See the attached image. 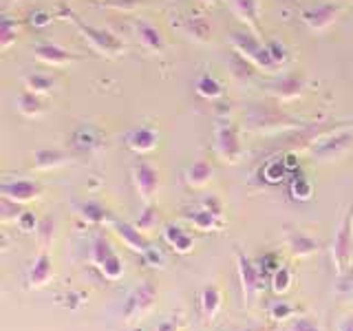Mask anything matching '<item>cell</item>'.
Instances as JSON below:
<instances>
[{"label": "cell", "instance_id": "6da1fadb", "mask_svg": "<svg viewBox=\"0 0 353 331\" xmlns=\"http://www.w3.org/2000/svg\"><path fill=\"white\" fill-rule=\"evenodd\" d=\"M60 18L69 20L71 25L77 29V33H80V36L88 42V47H91L95 53L102 55V58H110V60H113V58H119V55L126 51V44L121 42L113 31L88 25V22H84L69 7H60Z\"/></svg>", "mask_w": 353, "mask_h": 331}, {"label": "cell", "instance_id": "7a4b0ae2", "mask_svg": "<svg viewBox=\"0 0 353 331\" xmlns=\"http://www.w3.org/2000/svg\"><path fill=\"white\" fill-rule=\"evenodd\" d=\"M331 261H334V270L338 276L349 274L353 263V203L336 228L334 243H331Z\"/></svg>", "mask_w": 353, "mask_h": 331}, {"label": "cell", "instance_id": "3957f363", "mask_svg": "<svg viewBox=\"0 0 353 331\" xmlns=\"http://www.w3.org/2000/svg\"><path fill=\"white\" fill-rule=\"evenodd\" d=\"M230 44H232V51L243 55V58H245L248 62H252L256 69H263V71H279L281 69V66L274 62L270 47L261 42V38L256 36V33L236 31V33H232Z\"/></svg>", "mask_w": 353, "mask_h": 331}, {"label": "cell", "instance_id": "277c9868", "mask_svg": "<svg viewBox=\"0 0 353 331\" xmlns=\"http://www.w3.org/2000/svg\"><path fill=\"white\" fill-rule=\"evenodd\" d=\"M248 124L256 132H279L298 126L301 121L290 117L279 106H265V104H254L248 113Z\"/></svg>", "mask_w": 353, "mask_h": 331}, {"label": "cell", "instance_id": "5b68a950", "mask_svg": "<svg viewBox=\"0 0 353 331\" xmlns=\"http://www.w3.org/2000/svg\"><path fill=\"white\" fill-rule=\"evenodd\" d=\"M154 301H157V285L152 281L139 283L126 298L124 314H121L124 316V323L132 325V323H137V320L146 318L152 312Z\"/></svg>", "mask_w": 353, "mask_h": 331}, {"label": "cell", "instance_id": "8992f818", "mask_svg": "<svg viewBox=\"0 0 353 331\" xmlns=\"http://www.w3.org/2000/svg\"><path fill=\"white\" fill-rule=\"evenodd\" d=\"M214 141H216V154L223 163H239L245 154L241 141L239 126L232 121H219L214 128Z\"/></svg>", "mask_w": 353, "mask_h": 331}, {"label": "cell", "instance_id": "52a82bcc", "mask_svg": "<svg viewBox=\"0 0 353 331\" xmlns=\"http://www.w3.org/2000/svg\"><path fill=\"white\" fill-rule=\"evenodd\" d=\"M351 141H353V132L347 126V128H340L336 132H331V135L323 137L320 141H316L309 150H312V154L318 161H334V159L345 157L351 148Z\"/></svg>", "mask_w": 353, "mask_h": 331}, {"label": "cell", "instance_id": "ba28073f", "mask_svg": "<svg viewBox=\"0 0 353 331\" xmlns=\"http://www.w3.org/2000/svg\"><path fill=\"white\" fill-rule=\"evenodd\" d=\"M236 265H239V281L243 287V298H245V305L254 303L256 298L263 294V274L259 270V265H254L245 254L236 250Z\"/></svg>", "mask_w": 353, "mask_h": 331}, {"label": "cell", "instance_id": "9c48e42d", "mask_svg": "<svg viewBox=\"0 0 353 331\" xmlns=\"http://www.w3.org/2000/svg\"><path fill=\"white\" fill-rule=\"evenodd\" d=\"M130 177H132V185H135L137 194L141 197V201L152 203V199L159 192V185H161L159 170L146 161H139V163L132 166Z\"/></svg>", "mask_w": 353, "mask_h": 331}, {"label": "cell", "instance_id": "30bf717a", "mask_svg": "<svg viewBox=\"0 0 353 331\" xmlns=\"http://www.w3.org/2000/svg\"><path fill=\"white\" fill-rule=\"evenodd\" d=\"M342 7L338 3H325L320 7H312V9H303L301 11V20L305 22V27L309 31H327L329 27L336 25V20L340 16Z\"/></svg>", "mask_w": 353, "mask_h": 331}, {"label": "cell", "instance_id": "8fae6325", "mask_svg": "<svg viewBox=\"0 0 353 331\" xmlns=\"http://www.w3.org/2000/svg\"><path fill=\"white\" fill-rule=\"evenodd\" d=\"M309 86V80L305 73H290L279 77L272 86L270 93L276 97V102H294V99L301 97Z\"/></svg>", "mask_w": 353, "mask_h": 331}, {"label": "cell", "instance_id": "7c38bea8", "mask_svg": "<svg viewBox=\"0 0 353 331\" xmlns=\"http://www.w3.org/2000/svg\"><path fill=\"white\" fill-rule=\"evenodd\" d=\"M33 53H36V58L40 62H44L47 66H55V69H62V66H69L73 62H82L84 60L82 55L71 53V51H66V49L58 47V44H51V42L36 44Z\"/></svg>", "mask_w": 353, "mask_h": 331}, {"label": "cell", "instance_id": "4fadbf2b", "mask_svg": "<svg viewBox=\"0 0 353 331\" xmlns=\"http://www.w3.org/2000/svg\"><path fill=\"white\" fill-rule=\"evenodd\" d=\"M51 281H53V261L49 257V252L42 250L27 270V290H40V287L49 285Z\"/></svg>", "mask_w": 353, "mask_h": 331}, {"label": "cell", "instance_id": "5bb4252c", "mask_svg": "<svg viewBox=\"0 0 353 331\" xmlns=\"http://www.w3.org/2000/svg\"><path fill=\"white\" fill-rule=\"evenodd\" d=\"M228 3H230L232 11H234V16L241 22H245L248 29L261 38L263 27H261V3L259 0H228Z\"/></svg>", "mask_w": 353, "mask_h": 331}, {"label": "cell", "instance_id": "9a60e30c", "mask_svg": "<svg viewBox=\"0 0 353 331\" xmlns=\"http://www.w3.org/2000/svg\"><path fill=\"white\" fill-rule=\"evenodd\" d=\"M113 232L115 234L124 241V245L130 248L132 252H137V254H146L152 245H150V241L148 237L143 234V232L135 225V223H124V221H115L113 225Z\"/></svg>", "mask_w": 353, "mask_h": 331}, {"label": "cell", "instance_id": "2e32d148", "mask_svg": "<svg viewBox=\"0 0 353 331\" xmlns=\"http://www.w3.org/2000/svg\"><path fill=\"white\" fill-rule=\"evenodd\" d=\"M0 194L11 199V201H18V203H29L33 199H38L42 194V188L36 181H27V179H20V181H5L0 185Z\"/></svg>", "mask_w": 353, "mask_h": 331}, {"label": "cell", "instance_id": "e0dca14e", "mask_svg": "<svg viewBox=\"0 0 353 331\" xmlns=\"http://www.w3.org/2000/svg\"><path fill=\"white\" fill-rule=\"evenodd\" d=\"M69 163V152L58 150V148H40L33 152V161L31 168L33 170H55L62 168V166Z\"/></svg>", "mask_w": 353, "mask_h": 331}, {"label": "cell", "instance_id": "ac0fdd59", "mask_svg": "<svg viewBox=\"0 0 353 331\" xmlns=\"http://www.w3.org/2000/svg\"><path fill=\"white\" fill-rule=\"evenodd\" d=\"M132 27H135V33L141 42L143 49H148L152 53H161L165 49V40L161 36V31L150 25V22H143V20H135L132 22Z\"/></svg>", "mask_w": 353, "mask_h": 331}, {"label": "cell", "instance_id": "d6986e66", "mask_svg": "<svg viewBox=\"0 0 353 331\" xmlns=\"http://www.w3.org/2000/svg\"><path fill=\"white\" fill-rule=\"evenodd\" d=\"M157 132H154L152 128H135V130H130L128 135H126V148H130L132 152H137V154H146L150 150L157 148Z\"/></svg>", "mask_w": 353, "mask_h": 331}, {"label": "cell", "instance_id": "ffe728a7", "mask_svg": "<svg viewBox=\"0 0 353 331\" xmlns=\"http://www.w3.org/2000/svg\"><path fill=\"white\" fill-rule=\"evenodd\" d=\"M163 241L168 243V248L176 254H190L194 250V237L188 234L181 225L168 223L163 228Z\"/></svg>", "mask_w": 353, "mask_h": 331}, {"label": "cell", "instance_id": "44dd1931", "mask_svg": "<svg viewBox=\"0 0 353 331\" xmlns=\"http://www.w3.org/2000/svg\"><path fill=\"white\" fill-rule=\"evenodd\" d=\"M77 214H80L88 225L93 228H104V225H113L115 223V217L110 214V210H106L104 205H99L95 201H88V203H80L77 205Z\"/></svg>", "mask_w": 353, "mask_h": 331}, {"label": "cell", "instance_id": "7402d4cb", "mask_svg": "<svg viewBox=\"0 0 353 331\" xmlns=\"http://www.w3.org/2000/svg\"><path fill=\"white\" fill-rule=\"evenodd\" d=\"M183 219L188 223H192L196 230L201 232H221L223 230V217H219L210 210L201 208V210H192V212H183Z\"/></svg>", "mask_w": 353, "mask_h": 331}, {"label": "cell", "instance_id": "603a6c76", "mask_svg": "<svg viewBox=\"0 0 353 331\" xmlns=\"http://www.w3.org/2000/svg\"><path fill=\"white\" fill-rule=\"evenodd\" d=\"M221 303H223V294H221V287L216 283H208L203 285L201 294H199V305H201V314L205 320H214L219 314Z\"/></svg>", "mask_w": 353, "mask_h": 331}, {"label": "cell", "instance_id": "cb8c5ba5", "mask_svg": "<svg viewBox=\"0 0 353 331\" xmlns=\"http://www.w3.org/2000/svg\"><path fill=\"white\" fill-rule=\"evenodd\" d=\"M287 248H290L294 259H307L320 250V243L314 237L305 234V232H292L287 237Z\"/></svg>", "mask_w": 353, "mask_h": 331}, {"label": "cell", "instance_id": "d4e9b609", "mask_svg": "<svg viewBox=\"0 0 353 331\" xmlns=\"http://www.w3.org/2000/svg\"><path fill=\"white\" fill-rule=\"evenodd\" d=\"M212 166L208 161H196L192 166H188L185 172H183V181L188 188H192V190H199V188H205L210 181H212Z\"/></svg>", "mask_w": 353, "mask_h": 331}, {"label": "cell", "instance_id": "484cf974", "mask_svg": "<svg viewBox=\"0 0 353 331\" xmlns=\"http://www.w3.org/2000/svg\"><path fill=\"white\" fill-rule=\"evenodd\" d=\"M183 31L185 36L199 42V44H208L210 40H212V27H210L208 18L203 16H190L183 20Z\"/></svg>", "mask_w": 353, "mask_h": 331}, {"label": "cell", "instance_id": "4316f807", "mask_svg": "<svg viewBox=\"0 0 353 331\" xmlns=\"http://www.w3.org/2000/svg\"><path fill=\"white\" fill-rule=\"evenodd\" d=\"M113 254H117L115 248H113V243L106 239V234L97 232V234L93 237V241H91V254H88V261H91V265L99 270L110 257H113Z\"/></svg>", "mask_w": 353, "mask_h": 331}, {"label": "cell", "instance_id": "83f0119b", "mask_svg": "<svg viewBox=\"0 0 353 331\" xmlns=\"http://www.w3.org/2000/svg\"><path fill=\"white\" fill-rule=\"evenodd\" d=\"M16 104H18V110H20V115H25V117H29V119H33V117H40L42 113H44V99H42V95H38V93H31V91H22L20 95H18V99H16Z\"/></svg>", "mask_w": 353, "mask_h": 331}, {"label": "cell", "instance_id": "f1b7e54d", "mask_svg": "<svg viewBox=\"0 0 353 331\" xmlns=\"http://www.w3.org/2000/svg\"><path fill=\"white\" fill-rule=\"evenodd\" d=\"M20 20H14L11 16H3L0 20V51H9L18 42L20 36Z\"/></svg>", "mask_w": 353, "mask_h": 331}, {"label": "cell", "instance_id": "f546056e", "mask_svg": "<svg viewBox=\"0 0 353 331\" xmlns=\"http://www.w3.org/2000/svg\"><path fill=\"white\" fill-rule=\"evenodd\" d=\"M73 139H75V146L77 148H82V150H88V152H93V150H97L99 146H102V135L95 130V128H91V126H82V128H77L75 130V135H73Z\"/></svg>", "mask_w": 353, "mask_h": 331}, {"label": "cell", "instance_id": "4dcf8cb0", "mask_svg": "<svg viewBox=\"0 0 353 331\" xmlns=\"http://www.w3.org/2000/svg\"><path fill=\"white\" fill-rule=\"evenodd\" d=\"M55 86V80L51 75H44V73H29L25 77V88L31 93H38V95H49Z\"/></svg>", "mask_w": 353, "mask_h": 331}, {"label": "cell", "instance_id": "1f68e13d", "mask_svg": "<svg viewBox=\"0 0 353 331\" xmlns=\"http://www.w3.org/2000/svg\"><path fill=\"white\" fill-rule=\"evenodd\" d=\"M290 194L294 201H309L314 197V185L305 174H296L290 181Z\"/></svg>", "mask_w": 353, "mask_h": 331}, {"label": "cell", "instance_id": "d6a6232c", "mask_svg": "<svg viewBox=\"0 0 353 331\" xmlns=\"http://www.w3.org/2000/svg\"><path fill=\"white\" fill-rule=\"evenodd\" d=\"M196 93L205 99H216L223 95V86H221V82L214 80L212 75H201L196 80Z\"/></svg>", "mask_w": 353, "mask_h": 331}, {"label": "cell", "instance_id": "836d02e7", "mask_svg": "<svg viewBox=\"0 0 353 331\" xmlns=\"http://www.w3.org/2000/svg\"><path fill=\"white\" fill-rule=\"evenodd\" d=\"M287 172H290V170H287L283 157L281 159H270L268 163L263 166V179L268 183H281Z\"/></svg>", "mask_w": 353, "mask_h": 331}, {"label": "cell", "instance_id": "e575fe53", "mask_svg": "<svg viewBox=\"0 0 353 331\" xmlns=\"http://www.w3.org/2000/svg\"><path fill=\"white\" fill-rule=\"evenodd\" d=\"M290 287H292V270L287 268V265H281V268L272 274V292L276 296H283L290 292Z\"/></svg>", "mask_w": 353, "mask_h": 331}, {"label": "cell", "instance_id": "d590c367", "mask_svg": "<svg viewBox=\"0 0 353 331\" xmlns=\"http://www.w3.org/2000/svg\"><path fill=\"white\" fill-rule=\"evenodd\" d=\"M135 225L143 232V234H148V232H152L154 228L159 225V210L154 208L152 203H146V208H143L141 217L135 221Z\"/></svg>", "mask_w": 353, "mask_h": 331}, {"label": "cell", "instance_id": "8d00e7d4", "mask_svg": "<svg viewBox=\"0 0 353 331\" xmlns=\"http://www.w3.org/2000/svg\"><path fill=\"white\" fill-rule=\"evenodd\" d=\"M22 212H25V210L20 208L18 201H11V199L0 194V221H3V223H11V221H16L18 223Z\"/></svg>", "mask_w": 353, "mask_h": 331}, {"label": "cell", "instance_id": "74e56055", "mask_svg": "<svg viewBox=\"0 0 353 331\" xmlns=\"http://www.w3.org/2000/svg\"><path fill=\"white\" fill-rule=\"evenodd\" d=\"M298 312H301L298 307H292V305H287V303H283V301H276V303H272V307H270V318L274 320V323H285V320L294 318Z\"/></svg>", "mask_w": 353, "mask_h": 331}, {"label": "cell", "instance_id": "f35d334b", "mask_svg": "<svg viewBox=\"0 0 353 331\" xmlns=\"http://www.w3.org/2000/svg\"><path fill=\"white\" fill-rule=\"evenodd\" d=\"M53 230H55V221L51 217H44L40 223H38L36 234H38V241H40L42 250H47L51 243H53Z\"/></svg>", "mask_w": 353, "mask_h": 331}, {"label": "cell", "instance_id": "ab89813d", "mask_svg": "<svg viewBox=\"0 0 353 331\" xmlns=\"http://www.w3.org/2000/svg\"><path fill=\"white\" fill-rule=\"evenodd\" d=\"M102 9H117V11H132L143 5V0H102V3H93Z\"/></svg>", "mask_w": 353, "mask_h": 331}, {"label": "cell", "instance_id": "60d3db41", "mask_svg": "<svg viewBox=\"0 0 353 331\" xmlns=\"http://www.w3.org/2000/svg\"><path fill=\"white\" fill-rule=\"evenodd\" d=\"M287 331H320L318 323L314 318H309V316H298L294 318L290 325H287Z\"/></svg>", "mask_w": 353, "mask_h": 331}, {"label": "cell", "instance_id": "b9f144b4", "mask_svg": "<svg viewBox=\"0 0 353 331\" xmlns=\"http://www.w3.org/2000/svg\"><path fill=\"white\" fill-rule=\"evenodd\" d=\"M181 327H183V314L176 312V314H170L168 318H163L157 331H181Z\"/></svg>", "mask_w": 353, "mask_h": 331}, {"label": "cell", "instance_id": "7bdbcfd3", "mask_svg": "<svg viewBox=\"0 0 353 331\" xmlns=\"http://www.w3.org/2000/svg\"><path fill=\"white\" fill-rule=\"evenodd\" d=\"M29 25L33 27H49L51 22H53V14H49V11H44V9H38V11H31V16H29Z\"/></svg>", "mask_w": 353, "mask_h": 331}, {"label": "cell", "instance_id": "ee69618b", "mask_svg": "<svg viewBox=\"0 0 353 331\" xmlns=\"http://www.w3.org/2000/svg\"><path fill=\"white\" fill-rule=\"evenodd\" d=\"M268 47H270V53H272L274 62L279 64V66H283V64L290 62V53H287V49L283 47L281 42H270Z\"/></svg>", "mask_w": 353, "mask_h": 331}, {"label": "cell", "instance_id": "f6af8a7d", "mask_svg": "<svg viewBox=\"0 0 353 331\" xmlns=\"http://www.w3.org/2000/svg\"><path fill=\"white\" fill-rule=\"evenodd\" d=\"M259 265H261V274H274L276 270L281 268V263H279V257L276 254H265V257L259 261Z\"/></svg>", "mask_w": 353, "mask_h": 331}, {"label": "cell", "instance_id": "bcb514c9", "mask_svg": "<svg viewBox=\"0 0 353 331\" xmlns=\"http://www.w3.org/2000/svg\"><path fill=\"white\" fill-rule=\"evenodd\" d=\"M38 223H40V221H36V214H33V212H22L20 219H18V228L22 232H36Z\"/></svg>", "mask_w": 353, "mask_h": 331}, {"label": "cell", "instance_id": "7dc6e473", "mask_svg": "<svg viewBox=\"0 0 353 331\" xmlns=\"http://www.w3.org/2000/svg\"><path fill=\"white\" fill-rule=\"evenodd\" d=\"M283 161H285V166H287V170L290 172H294L298 166H301V152H296V150H287L285 154H283Z\"/></svg>", "mask_w": 353, "mask_h": 331}, {"label": "cell", "instance_id": "c3c4849f", "mask_svg": "<svg viewBox=\"0 0 353 331\" xmlns=\"http://www.w3.org/2000/svg\"><path fill=\"white\" fill-rule=\"evenodd\" d=\"M201 205H203L205 210H210V212H214V214H219V217H223V203H221L216 197H205L203 201H201Z\"/></svg>", "mask_w": 353, "mask_h": 331}, {"label": "cell", "instance_id": "681fc988", "mask_svg": "<svg viewBox=\"0 0 353 331\" xmlns=\"http://www.w3.org/2000/svg\"><path fill=\"white\" fill-rule=\"evenodd\" d=\"M336 331H353V314H347L345 318H340Z\"/></svg>", "mask_w": 353, "mask_h": 331}, {"label": "cell", "instance_id": "f907efd6", "mask_svg": "<svg viewBox=\"0 0 353 331\" xmlns=\"http://www.w3.org/2000/svg\"><path fill=\"white\" fill-rule=\"evenodd\" d=\"M236 331H276L274 327H265V325H254V327H245V329H236Z\"/></svg>", "mask_w": 353, "mask_h": 331}, {"label": "cell", "instance_id": "816d5d0a", "mask_svg": "<svg viewBox=\"0 0 353 331\" xmlns=\"http://www.w3.org/2000/svg\"><path fill=\"white\" fill-rule=\"evenodd\" d=\"M203 5H216V0H201Z\"/></svg>", "mask_w": 353, "mask_h": 331}, {"label": "cell", "instance_id": "f5cc1de1", "mask_svg": "<svg viewBox=\"0 0 353 331\" xmlns=\"http://www.w3.org/2000/svg\"><path fill=\"white\" fill-rule=\"evenodd\" d=\"M9 3H11V5H14V3H18V0H9Z\"/></svg>", "mask_w": 353, "mask_h": 331}]
</instances>
